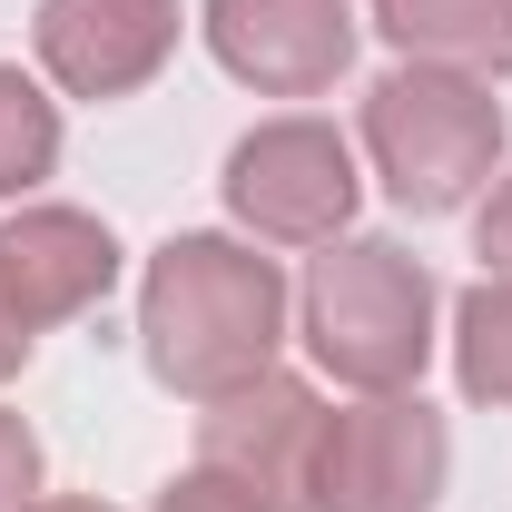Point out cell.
<instances>
[{
  "label": "cell",
  "instance_id": "6da1fadb",
  "mask_svg": "<svg viewBox=\"0 0 512 512\" xmlns=\"http://www.w3.org/2000/svg\"><path fill=\"white\" fill-rule=\"evenodd\" d=\"M286 266L256 256V237H217V227H188L148 256L138 276V355L168 394H237V384L276 375V345H286Z\"/></svg>",
  "mask_w": 512,
  "mask_h": 512
},
{
  "label": "cell",
  "instance_id": "7a4b0ae2",
  "mask_svg": "<svg viewBox=\"0 0 512 512\" xmlns=\"http://www.w3.org/2000/svg\"><path fill=\"white\" fill-rule=\"evenodd\" d=\"M434 325H444V296L424 256L394 237H335L296 286V335L316 375H335L345 394H414L434 365Z\"/></svg>",
  "mask_w": 512,
  "mask_h": 512
},
{
  "label": "cell",
  "instance_id": "3957f363",
  "mask_svg": "<svg viewBox=\"0 0 512 512\" xmlns=\"http://www.w3.org/2000/svg\"><path fill=\"white\" fill-rule=\"evenodd\" d=\"M355 148H365V168L384 178V197L404 217H453L503 178V99H493V79L394 60L365 89Z\"/></svg>",
  "mask_w": 512,
  "mask_h": 512
},
{
  "label": "cell",
  "instance_id": "277c9868",
  "mask_svg": "<svg viewBox=\"0 0 512 512\" xmlns=\"http://www.w3.org/2000/svg\"><path fill=\"white\" fill-rule=\"evenodd\" d=\"M227 217L256 247H335L355 237V207H365V168H355V138L335 119H256L227 148Z\"/></svg>",
  "mask_w": 512,
  "mask_h": 512
},
{
  "label": "cell",
  "instance_id": "5b68a950",
  "mask_svg": "<svg viewBox=\"0 0 512 512\" xmlns=\"http://www.w3.org/2000/svg\"><path fill=\"white\" fill-rule=\"evenodd\" d=\"M453 483V424L424 394H365L325 414L306 512H434Z\"/></svg>",
  "mask_w": 512,
  "mask_h": 512
},
{
  "label": "cell",
  "instance_id": "8992f818",
  "mask_svg": "<svg viewBox=\"0 0 512 512\" xmlns=\"http://www.w3.org/2000/svg\"><path fill=\"white\" fill-rule=\"evenodd\" d=\"M197 30L256 99H316L355 69V0H197Z\"/></svg>",
  "mask_w": 512,
  "mask_h": 512
},
{
  "label": "cell",
  "instance_id": "52a82bcc",
  "mask_svg": "<svg viewBox=\"0 0 512 512\" xmlns=\"http://www.w3.org/2000/svg\"><path fill=\"white\" fill-rule=\"evenodd\" d=\"M316 444H325V394L306 375H256V384L217 394L197 414V463L227 473V483H247L256 503H276V512H306Z\"/></svg>",
  "mask_w": 512,
  "mask_h": 512
},
{
  "label": "cell",
  "instance_id": "ba28073f",
  "mask_svg": "<svg viewBox=\"0 0 512 512\" xmlns=\"http://www.w3.org/2000/svg\"><path fill=\"white\" fill-rule=\"evenodd\" d=\"M178 0H40L30 50L60 99H128L178 60Z\"/></svg>",
  "mask_w": 512,
  "mask_h": 512
},
{
  "label": "cell",
  "instance_id": "9c48e42d",
  "mask_svg": "<svg viewBox=\"0 0 512 512\" xmlns=\"http://www.w3.org/2000/svg\"><path fill=\"white\" fill-rule=\"evenodd\" d=\"M0 286H10V306L30 325H69V316H89V306L119 286V237H109L89 207L30 197V207L0 217Z\"/></svg>",
  "mask_w": 512,
  "mask_h": 512
},
{
  "label": "cell",
  "instance_id": "30bf717a",
  "mask_svg": "<svg viewBox=\"0 0 512 512\" xmlns=\"http://www.w3.org/2000/svg\"><path fill=\"white\" fill-rule=\"evenodd\" d=\"M394 60H434L463 79H512V0H375Z\"/></svg>",
  "mask_w": 512,
  "mask_h": 512
},
{
  "label": "cell",
  "instance_id": "8fae6325",
  "mask_svg": "<svg viewBox=\"0 0 512 512\" xmlns=\"http://www.w3.org/2000/svg\"><path fill=\"white\" fill-rule=\"evenodd\" d=\"M50 168H60V99L0 60V207H30Z\"/></svg>",
  "mask_w": 512,
  "mask_h": 512
},
{
  "label": "cell",
  "instance_id": "7c38bea8",
  "mask_svg": "<svg viewBox=\"0 0 512 512\" xmlns=\"http://www.w3.org/2000/svg\"><path fill=\"white\" fill-rule=\"evenodd\" d=\"M453 384L473 394V404H493L512 414V286H463V306H453Z\"/></svg>",
  "mask_w": 512,
  "mask_h": 512
},
{
  "label": "cell",
  "instance_id": "4fadbf2b",
  "mask_svg": "<svg viewBox=\"0 0 512 512\" xmlns=\"http://www.w3.org/2000/svg\"><path fill=\"white\" fill-rule=\"evenodd\" d=\"M148 512H276V503H256L247 483H227V473L188 463V473H168V483H158V503H148Z\"/></svg>",
  "mask_w": 512,
  "mask_h": 512
},
{
  "label": "cell",
  "instance_id": "5bb4252c",
  "mask_svg": "<svg viewBox=\"0 0 512 512\" xmlns=\"http://www.w3.org/2000/svg\"><path fill=\"white\" fill-rule=\"evenodd\" d=\"M40 503V434L0 404V512H30Z\"/></svg>",
  "mask_w": 512,
  "mask_h": 512
},
{
  "label": "cell",
  "instance_id": "9a60e30c",
  "mask_svg": "<svg viewBox=\"0 0 512 512\" xmlns=\"http://www.w3.org/2000/svg\"><path fill=\"white\" fill-rule=\"evenodd\" d=\"M473 256H483V276H493V286H512V168L473 197Z\"/></svg>",
  "mask_w": 512,
  "mask_h": 512
},
{
  "label": "cell",
  "instance_id": "2e32d148",
  "mask_svg": "<svg viewBox=\"0 0 512 512\" xmlns=\"http://www.w3.org/2000/svg\"><path fill=\"white\" fill-rule=\"evenodd\" d=\"M30 345H40V325L20 316V306H10V286H0V384H10L20 365H30Z\"/></svg>",
  "mask_w": 512,
  "mask_h": 512
},
{
  "label": "cell",
  "instance_id": "e0dca14e",
  "mask_svg": "<svg viewBox=\"0 0 512 512\" xmlns=\"http://www.w3.org/2000/svg\"><path fill=\"white\" fill-rule=\"evenodd\" d=\"M30 512H109V503H99V493H40Z\"/></svg>",
  "mask_w": 512,
  "mask_h": 512
}]
</instances>
